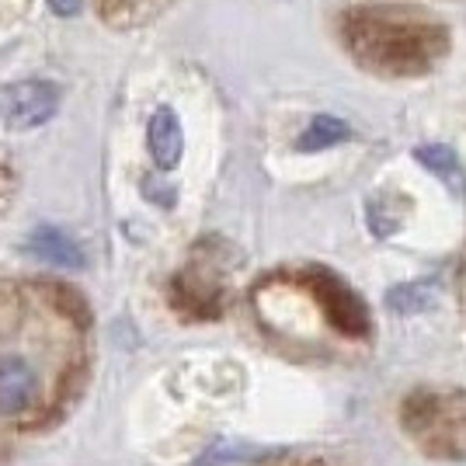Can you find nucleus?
Listing matches in <instances>:
<instances>
[{"label":"nucleus","instance_id":"1","mask_svg":"<svg viewBox=\"0 0 466 466\" xmlns=\"http://www.w3.org/2000/svg\"><path fill=\"white\" fill-rule=\"evenodd\" d=\"M87 313L59 292L42 324L18 349V334L7 317H0V421H35L53 410V400L80 370Z\"/></svg>","mask_w":466,"mask_h":466},{"label":"nucleus","instance_id":"2","mask_svg":"<svg viewBox=\"0 0 466 466\" xmlns=\"http://www.w3.org/2000/svg\"><path fill=\"white\" fill-rule=\"evenodd\" d=\"M258 320L282 341H349L366 345L372 320L362 299L324 268L275 272L254 286Z\"/></svg>","mask_w":466,"mask_h":466},{"label":"nucleus","instance_id":"3","mask_svg":"<svg viewBox=\"0 0 466 466\" xmlns=\"http://www.w3.org/2000/svg\"><path fill=\"white\" fill-rule=\"evenodd\" d=\"M341 46L351 59L380 77H418L435 70L449 53L442 21L400 4H359L338 18Z\"/></svg>","mask_w":466,"mask_h":466},{"label":"nucleus","instance_id":"4","mask_svg":"<svg viewBox=\"0 0 466 466\" xmlns=\"http://www.w3.org/2000/svg\"><path fill=\"white\" fill-rule=\"evenodd\" d=\"M400 425L435 460H466V390L421 387L404 397Z\"/></svg>","mask_w":466,"mask_h":466},{"label":"nucleus","instance_id":"5","mask_svg":"<svg viewBox=\"0 0 466 466\" xmlns=\"http://www.w3.org/2000/svg\"><path fill=\"white\" fill-rule=\"evenodd\" d=\"M59 87L49 80H21L0 91V126L7 129H35L56 116Z\"/></svg>","mask_w":466,"mask_h":466},{"label":"nucleus","instance_id":"6","mask_svg":"<svg viewBox=\"0 0 466 466\" xmlns=\"http://www.w3.org/2000/svg\"><path fill=\"white\" fill-rule=\"evenodd\" d=\"M175 307L195 320H213L223 310V279L216 275L213 265L192 261L185 272L175 279Z\"/></svg>","mask_w":466,"mask_h":466},{"label":"nucleus","instance_id":"7","mask_svg":"<svg viewBox=\"0 0 466 466\" xmlns=\"http://www.w3.org/2000/svg\"><path fill=\"white\" fill-rule=\"evenodd\" d=\"M147 143H150V154H154V164L160 171H171L181 160V150H185V137H181V122L171 108H160L150 118V129H147Z\"/></svg>","mask_w":466,"mask_h":466},{"label":"nucleus","instance_id":"8","mask_svg":"<svg viewBox=\"0 0 466 466\" xmlns=\"http://www.w3.org/2000/svg\"><path fill=\"white\" fill-rule=\"evenodd\" d=\"M28 251L35 254L39 261H49V265H59V268H80L84 265V254H80L77 244L63 230H53V227H39L32 233Z\"/></svg>","mask_w":466,"mask_h":466},{"label":"nucleus","instance_id":"9","mask_svg":"<svg viewBox=\"0 0 466 466\" xmlns=\"http://www.w3.org/2000/svg\"><path fill=\"white\" fill-rule=\"evenodd\" d=\"M349 139V126L334 116H317L310 122V129L299 137V150H328L334 143Z\"/></svg>","mask_w":466,"mask_h":466},{"label":"nucleus","instance_id":"10","mask_svg":"<svg viewBox=\"0 0 466 466\" xmlns=\"http://www.w3.org/2000/svg\"><path fill=\"white\" fill-rule=\"evenodd\" d=\"M414 157L425 164L428 171H435L439 177H446L452 188H463V171H460V160L456 154L449 150V147H439V143H431V147H418Z\"/></svg>","mask_w":466,"mask_h":466},{"label":"nucleus","instance_id":"11","mask_svg":"<svg viewBox=\"0 0 466 466\" xmlns=\"http://www.w3.org/2000/svg\"><path fill=\"white\" fill-rule=\"evenodd\" d=\"M164 4H171V0H101V15L108 21L133 25V21H143L147 15L160 11Z\"/></svg>","mask_w":466,"mask_h":466},{"label":"nucleus","instance_id":"12","mask_svg":"<svg viewBox=\"0 0 466 466\" xmlns=\"http://www.w3.org/2000/svg\"><path fill=\"white\" fill-rule=\"evenodd\" d=\"M11 195H15V175H11V167H7L4 160H0V213L7 209Z\"/></svg>","mask_w":466,"mask_h":466},{"label":"nucleus","instance_id":"13","mask_svg":"<svg viewBox=\"0 0 466 466\" xmlns=\"http://www.w3.org/2000/svg\"><path fill=\"white\" fill-rule=\"evenodd\" d=\"M49 7H53V15L59 18H74L84 11V0H49Z\"/></svg>","mask_w":466,"mask_h":466},{"label":"nucleus","instance_id":"14","mask_svg":"<svg viewBox=\"0 0 466 466\" xmlns=\"http://www.w3.org/2000/svg\"><path fill=\"white\" fill-rule=\"evenodd\" d=\"M463 303H466V268H463Z\"/></svg>","mask_w":466,"mask_h":466},{"label":"nucleus","instance_id":"15","mask_svg":"<svg viewBox=\"0 0 466 466\" xmlns=\"http://www.w3.org/2000/svg\"><path fill=\"white\" fill-rule=\"evenodd\" d=\"M307 466H317V463H307Z\"/></svg>","mask_w":466,"mask_h":466}]
</instances>
